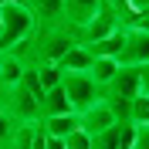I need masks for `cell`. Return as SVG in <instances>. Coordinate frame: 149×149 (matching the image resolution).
I'll use <instances>...</instances> for the list:
<instances>
[{"instance_id":"11","label":"cell","mask_w":149,"mask_h":149,"mask_svg":"<svg viewBox=\"0 0 149 149\" xmlns=\"http://www.w3.org/2000/svg\"><path fill=\"white\" fill-rule=\"evenodd\" d=\"M41 129L51 139H68L74 129H81V115L78 112H71V115H51V119H41Z\"/></svg>"},{"instance_id":"19","label":"cell","mask_w":149,"mask_h":149,"mask_svg":"<svg viewBox=\"0 0 149 149\" xmlns=\"http://www.w3.org/2000/svg\"><path fill=\"white\" fill-rule=\"evenodd\" d=\"M14 129H17V122H14V115L7 112V105L0 102V149L10 142V136H14Z\"/></svg>"},{"instance_id":"20","label":"cell","mask_w":149,"mask_h":149,"mask_svg":"<svg viewBox=\"0 0 149 149\" xmlns=\"http://www.w3.org/2000/svg\"><path fill=\"white\" fill-rule=\"evenodd\" d=\"M122 132H119V149H132L136 146V125L132 122H119Z\"/></svg>"},{"instance_id":"17","label":"cell","mask_w":149,"mask_h":149,"mask_svg":"<svg viewBox=\"0 0 149 149\" xmlns=\"http://www.w3.org/2000/svg\"><path fill=\"white\" fill-rule=\"evenodd\" d=\"M37 68V74H41V85H44V92L47 88H58V85L65 81V71L58 65H34Z\"/></svg>"},{"instance_id":"9","label":"cell","mask_w":149,"mask_h":149,"mask_svg":"<svg viewBox=\"0 0 149 149\" xmlns=\"http://www.w3.org/2000/svg\"><path fill=\"white\" fill-rule=\"evenodd\" d=\"M115 122H119V119H115V112H112V105H109V102H98L95 109L81 112V129L88 132L92 139L98 136V132H105L109 125H115Z\"/></svg>"},{"instance_id":"6","label":"cell","mask_w":149,"mask_h":149,"mask_svg":"<svg viewBox=\"0 0 149 149\" xmlns=\"http://www.w3.org/2000/svg\"><path fill=\"white\" fill-rule=\"evenodd\" d=\"M115 31H122L119 14H115V10H109V7H102V10H98V14L92 17V24L81 31V44H98V41L112 37Z\"/></svg>"},{"instance_id":"5","label":"cell","mask_w":149,"mask_h":149,"mask_svg":"<svg viewBox=\"0 0 149 149\" xmlns=\"http://www.w3.org/2000/svg\"><path fill=\"white\" fill-rule=\"evenodd\" d=\"M20 3L34 14L37 31H51L65 24V0H20Z\"/></svg>"},{"instance_id":"21","label":"cell","mask_w":149,"mask_h":149,"mask_svg":"<svg viewBox=\"0 0 149 149\" xmlns=\"http://www.w3.org/2000/svg\"><path fill=\"white\" fill-rule=\"evenodd\" d=\"M132 149H149V125H136V146Z\"/></svg>"},{"instance_id":"1","label":"cell","mask_w":149,"mask_h":149,"mask_svg":"<svg viewBox=\"0 0 149 149\" xmlns=\"http://www.w3.org/2000/svg\"><path fill=\"white\" fill-rule=\"evenodd\" d=\"M37 34V20L20 0H0V51L27 44Z\"/></svg>"},{"instance_id":"14","label":"cell","mask_w":149,"mask_h":149,"mask_svg":"<svg viewBox=\"0 0 149 149\" xmlns=\"http://www.w3.org/2000/svg\"><path fill=\"white\" fill-rule=\"evenodd\" d=\"M34 139H37V122H17V129H14L7 146L10 149H31Z\"/></svg>"},{"instance_id":"2","label":"cell","mask_w":149,"mask_h":149,"mask_svg":"<svg viewBox=\"0 0 149 149\" xmlns=\"http://www.w3.org/2000/svg\"><path fill=\"white\" fill-rule=\"evenodd\" d=\"M65 92H68V102H71V109L81 115V112L95 109L98 102H105V88L98 81H95L88 71H78V74H65Z\"/></svg>"},{"instance_id":"24","label":"cell","mask_w":149,"mask_h":149,"mask_svg":"<svg viewBox=\"0 0 149 149\" xmlns=\"http://www.w3.org/2000/svg\"><path fill=\"white\" fill-rule=\"evenodd\" d=\"M3 149H10V146H3Z\"/></svg>"},{"instance_id":"8","label":"cell","mask_w":149,"mask_h":149,"mask_svg":"<svg viewBox=\"0 0 149 149\" xmlns=\"http://www.w3.org/2000/svg\"><path fill=\"white\" fill-rule=\"evenodd\" d=\"M24 71H27V65H24V58L17 51H0V95L17 88Z\"/></svg>"},{"instance_id":"10","label":"cell","mask_w":149,"mask_h":149,"mask_svg":"<svg viewBox=\"0 0 149 149\" xmlns=\"http://www.w3.org/2000/svg\"><path fill=\"white\" fill-rule=\"evenodd\" d=\"M92 65H95V54L88 51L85 44H74V47H68L65 54H61V61H58V68L65 74H78V71H92Z\"/></svg>"},{"instance_id":"16","label":"cell","mask_w":149,"mask_h":149,"mask_svg":"<svg viewBox=\"0 0 149 149\" xmlns=\"http://www.w3.org/2000/svg\"><path fill=\"white\" fill-rule=\"evenodd\" d=\"M129 122L132 125H149V95H136V98H132Z\"/></svg>"},{"instance_id":"7","label":"cell","mask_w":149,"mask_h":149,"mask_svg":"<svg viewBox=\"0 0 149 149\" xmlns=\"http://www.w3.org/2000/svg\"><path fill=\"white\" fill-rule=\"evenodd\" d=\"M98 10H102V0H65V24L78 31V37H81V31L92 24Z\"/></svg>"},{"instance_id":"12","label":"cell","mask_w":149,"mask_h":149,"mask_svg":"<svg viewBox=\"0 0 149 149\" xmlns=\"http://www.w3.org/2000/svg\"><path fill=\"white\" fill-rule=\"evenodd\" d=\"M71 102H68V92L65 85H58V88H47L44 98H41V119H51V115H71Z\"/></svg>"},{"instance_id":"4","label":"cell","mask_w":149,"mask_h":149,"mask_svg":"<svg viewBox=\"0 0 149 149\" xmlns=\"http://www.w3.org/2000/svg\"><path fill=\"white\" fill-rule=\"evenodd\" d=\"M0 102L7 105V112L14 115V122H41V102L27 92V85L20 81L17 88L0 95Z\"/></svg>"},{"instance_id":"3","label":"cell","mask_w":149,"mask_h":149,"mask_svg":"<svg viewBox=\"0 0 149 149\" xmlns=\"http://www.w3.org/2000/svg\"><path fill=\"white\" fill-rule=\"evenodd\" d=\"M125 41L115 54L119 68H146L149 65V27H122Z\"/></svg>"},{"instance_id":"13","label":"cell","mask_w":149,"mask_h":149,"mask_svg":"<svg viewBox=\"0 0 149 149\" xmlns=\"http://www.w3.org/2000/svg\"><path fill=\"white\" fill-rule=\"evenodd\" d=\"M122 41H125V31H115L112 37H105V41H98V44H85V47H88L95 58H115L122 51Z\"/></svg>"},{"instance_id":"22","label":"cell","mask_w":149,"mask_h":149,"mask_svg":"<svg viewBox=\"0 0 149 149\" xmlns=\"http://www.w3.org/2000/svg\"><path fill=\"white\" fill-rule=\"evenodd\" d=\"M102 7H109V10H115V14H125V10H129V3H125V0H102Z\"/></svg>"},{"instance_id":"18","label":"cell","mask_w":149,"mask_h":149,"mask_svg":"<svg viewBox=\"0 0 149 149\" xmlns=\"http://www.w3.org/2000/svg\"><path fill=\"white\" fill-rule=\"evenodd\" d=\"M119 132H122V125L115 122V125H109L105 132H98L92 139V149H119Z\"/></svg>"},{"instance_id":"23","label":"cell","mask_w":149,"mask_h":149,"mask_svg":"<svg viewBox=\"0 0 149 149\" xmlns=\"http://www.w3.org/2000/svg\"><path fill=\"white\" fill-rule=\"evenodd\" d=\"M139 71H142V95H149V65L139 68Z\"/></svg>"},{"instance_id":"15","label":"cell","mask_w":149,"mask_h":149,"mask_svg":"<svg viewBox=\"0 0 149 149\" xmlns=\"http://www.w3.org/2000/svg\"><path fill=\"white\" fill-rule=\"evenodd\" d=\"M88 74L105 88V85L119 74V61H115V58H95V65H92V71H88Z\"/></svg>"}]
</instances>
